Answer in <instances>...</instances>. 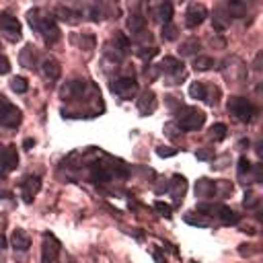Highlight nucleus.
<instances>
[{"label":"nucleus","mask_w":263,"mask_h":263,"mask_svg":"<svg viewBox=\"0 0 263 263\" xmlns=\"http://www.w3.org/2000/svg\"><path fill=\"white\" fill-rule=\"evenodd\" d=\"M233 194V183L231 181H216V196L218 198H226Z\"/></svg>","instance_id":"c85d7f7f"},{"label":"nucleus","mask_w":263,"mask_h":263,"mask_svg":"<svg viewBox=\"0 0 263 263\" xmlns=\"http://www.w3.org/2000/svg\"><path fill=\"white\" fill-rule=\"evenodd\" d=\"M2 163H4V169L6 173L16 169V165H19V154H16V146H6L2 148Z\"/></svg>","instance_id":"f3484780"},{"label":"nucleus","mask_w":263,"mask_h":263,"mask_svg":"<svg viewBox=\"0 0 263 263\" xmlns=\"http://www.w3.org/2000/svg\"><path fill=\"white\" fill-rule=\"evenodd\" d=\"M37 33H41L45 45H56L60 41V29L56 25V19H54V16H49V14H43L41 16Z\"/></svg>","instance_id":"20e7f679"},{"label":"nucleus","mask_w":263,"mask_h":263,"mask_svg":"<svg viewBox=\"0 0 263 263\" xmlns=\"http://www.w3.org/2000/svg\"><path fill=\"white\" fill-rule=\"evenodd\" d=\"M206 16H208L206 6L194 4V6H189V10L185 12V25H187L189 29H196V27H200V25L206 21Z\"/></svg>","instance_id":"9b49d317"},{"label":"nucleus","mask_w":263,"mask_h":263,"mask_svg":"<svg viewBox=\"0 0 263 263\" xmlns=\"http://www.w3.org/2000/svg\"><path fill=\"white\" fill-rule=\"evenodd\" d=\"M60 251H62V245L60 241L45 233L43 235V245H41V263H58L60 261Z\"/></svg>","instance_id":"39448f33"},{"label":"nucleus","mask_w":263,"mask_h":263,"mask_svg":"<svg viewBox=\"0 0 263 263\" xmlns=\"http://www.w3.org/2000/svg\"><path fill=\"white\" fill-rule=\"evenodd\" d=\"M86 86H89V84H86V80H70V82H66V84L62 86L60 95H62V99L72 101V99H78V97L84 93Z\"/></svg>","instance_id":"f8f14e48"},{"label":"nucleus","mask_w":263,"mask_h":263,"mask_svg":"<svg viewBox=\"0 0 263 263\" xmlns=\"http://www.w3.org/2000/svg\"><path fill=\"white\" fill-rule=\"evenodd\" d=\"M56 14L60 16L62 21H66V23H76V21H78V19H76V16H78V12H74L72 8H64V6H58V8H56Z\"/></svg>","instance_id":"4be33fe9"},{"label":"nucleus","mask_w":263,"mask_h":263,"mask_svg":"<svg viewBox=\"0 0 263 263\" xmlns=\"http://www.w3.org/2000/svg\"><path fill=\"white\" fill-rule=\"evenodd\" d=\"M226 132H229V128H226L224 124H214L212 128H210V138H214L216 142H220V140L226 138Z\"/></svg>","instance_id":"bb28decb"},{"label":"nucleus","mask_w":263,"mask_h":263,"mask_svg":"<svg viewBox=\"0 0 263 263\" xmlns=\"http://www.w3.org/2000/svg\"><path fill=\"white\" fill-rule=\"evenodd\" d=\"M111 93H115L121 99H132L138 95V82L134 76H121L111 82Z\"/></svg>","instance_id":"423d86ee"},{"label":"nucleus","mask_w":263,"mask_h":263,"mask_svg":"<svg viewBox=\"0 0 263 263\" xmlns=\"http://www.w3.org/2000/svg\"><path fill=\"white\" fill-rule=\"evenodd\" d=\"M167 191L171 194V198L175 200V204H181L183 198H185V194H187V179L183 177V175H175L173 181L169 183Z\"/></svg>","instance_id":"9d476101"},{"label":"nucleus","mask_w":263,"mask_h":263,"mask_svg":"<svg viewBox=\"0 0 263 263\" xmlns=\"http://www.w3.org/2000/svg\"><path fill=\"white\" fill-rule=\"evenodd\" d=\"M218 216H220L222 224H226V226H235V224H239V222H241V216H239L237 212H233L231 208H226V206H222V208H220Z\"/></svg>","instance_id":"6ab92c4d"},{"label":"nucleus","mask_w":263,"mask_h":263,"mask_svg":"<svg viewBox=\"0 0 263 263\" xmlns=\"http://www.w3.org/2000/svg\"><path fill=\"white\" fill-rule=\"evenodd\" d=\"M23 146H25L27 150H31V148L35 146V140H31V138H27V140H25V142H23Z\"/></svg>","instance_id":"37998d69"},{"label":"nucleus","mask_w":263,"mask_h":263,"mask_svg":"<svg viewBox=\"0 0 263 263\" xmlns=\"http://www.w3.org/2000/svg\"><path fill=\"white\" fill-rule=\"evenodd\" d=\"M196 198L202 200H210V198H216V181H210L206 177L196 181Z\"/></svg>","instance_id":"4468645a"},{"label":"nucleus","mask_w":263,"mask_h":263,"mask_svg":"<svg viewBox=\"0 0 263 263\" xmlns=\"http://www.w3.org/2000/svg\"><path fill=\"white\" fill-rule=\"evenodd\" d=\"M214 64H216L214 58H210V56H198V58L194 60V68H196V70H202V72H204V70H210Z\"/></svg>","instance_id":"393cba45"},{"label":"nucleus","mask_w":263,"mask_h":263,"mask_svg":"<svg viewBox=\"0 0 263 263\" xmlns=\"http://www.w3.org/2000/svg\"><path fill=\"white\" fill-rule=\"evenodd\" d=\"M10 245H12V249H16V251H29V247H31V239H29V235H27L25 231L16 229V231H12Z\"/></svg>","instance_id":"dca6fc26"},{"label":"nucleus","mask_w":263,"mask_h":263,"mask_svg":"<svg viewBox=\"0 0 263 263\" xmlns=\"http://www.w3.org/2000/svg\"><path fill=\"white\" fill-rule=\"evenodd\" d=\"M161 70H163L165 74H171V76H173L169 84H177V80L185 76V74H183V62L177 60V58H171V56H167V58L161 62Z\"/></svg>","instance_id":"0eeeda50"},{"label":"nucleus","mask_w":263,"mask_h":263,"mask_svg":"<svg viewBox=\"0 0 263 263\" xmlns=\"http://www.w3.org/2000/svg\"><path fill=\"white\" fill-rule=\"evenodd\" d=\"M189 97L191 99H198V101H204V99H208V91H206V84L204 82H191V86H189Z\"/></svg>","instance_id":"aec40b11"},{"label":"nucleus","mask_w":263,"mask_h":263,"mask_svg":"<svg viewBox=\"0 0 263 263\" xmlns=\"http://www.w3.org/2000/svg\"><path fill=\"white\" fill-rule=\"evenodd\" d=\"M8 72H10V62L4 56H0V74H8Z\"/></svg>","instance_id":"a19ab883"},{"label":"nucleus","mask_w":263,"mask_h":263,"mask_svg":"<svg viewBox=\"0 0 263 263\" xmlns=\"http://www.w3.org/2000/svg\"><path fill=\"white\" fill-rule=\"evenodd\" d=\"M156 107H159V101H156V95L152 91H144L142 95H140V99H138V111L142 113V115L154 113Z\"/></svg>","instance_id":"ddd939ff"},{"label":"nucleus","mask_w":263,"mask_h":263,"mask_svg":"<svg viewBox=\"0 0 263 263\" xmlns=\"http://www.w3.org/2000/svg\"><path fill=\"white\" fill-rule=\"evenodd\" d=\"M229 21H231V19L224 14V10H222V8H218V10L214 12V27H216L218 31H224L226 27H229Z\"/></svg>","instance_id":"a878e982"},{"label":"nucleus","mask_w":263,"mask_h":263,"mask_svg":"<svg viewBox=\"0 0 263 263\" xmlns=\"http://www.w3.org/2000/svg\"><path fill=\"white\" fill-rule=\"evenodd\" d=\"M198 49H200V41H198V39H189V41H183V43H181L179 54H181V56H194Z\"/></svg>","instance_id":"412c9836"},{"label":"nucleus","mask_w":263,"mask_h":263,"mask_svg":"<svg viewBox=\"0 0 263 263\" xmlns=\"http://www.w3.org/2000/svg\"><path fill=\"white\" fill-rule=\"evenodd\" d=\"M80 47H82V49H93V47H95V37H93L91 33L82 35V39H80Z\"/></svg>","instance_id":"58836bf2"},{"label":"nucleus","mask_w":263,"mask_h":263,"mask_svg":"<svg viewBox=\"0 0 263 263\" xmlns=\"http://www.w3.org/2000/svg\"><path fill=\"white\" fill-rule=\"evenodd\" d=\"M204 124H206V113L204 111H200L196 107H181L179 109V115H177L179 130L194 132V130H200Z\"/></svg>","instance_id":"f257e3e1"},{"label":"nucleus","mask_w":263,"mask_h":263,"mask_svg":"<svg viewBox=\"0 0 263 263\" xmlns=\"http://www.w3.org/2000/svg\"><path fill=\"white\" fill-rule=\"evenodd\" d=\"M196 156H198V161H210L214 156V148H208V146L198 148L196 150Z\"/></svg>","instance_id":"f704fd0d"},{"label":"nucleus","mask_w":263,"mask_h":263,"mask_svg":"<svg viewBox=\"0 0 263 263\" xmlns=\"http://www.w3.org/2000/svg\"><path fill=\"white\" fill-rule=\"evenodd\" d=\"M177 152H179L177 148H171V146H159V148H156V154L163 156V159H169V156H175Z\"/></svg>","instance_id":"4c0bfd02"},{"label":"nucleus","mask_w":263,"mask_h":263,"mask_svg":"<svg viewBox=\"0 0 263 263\" xmlns=\"http://www.w3.org/2000/svg\"><path fill=\"white\" fill-rule=\"evenodd\" d=\"M163 39H165V41L177 39V27L171 25V23H165V25H163Z\"/></svg>","instance_id":"7c9ffc66"},{"label":"nucleus","mask_w":263,"mask_h":263,"mask_svg":"<svg viewBox=\"0 0 263 263\" xmlns=\"http://www.w3.org/2000/svg\"><path fill=\"white\" fill-rule=\"evenodd\" d=\"M159 16H161L163 23H171V19H173V4H171V0H165V2L159 6Z\"/></svg>","instance_id":"b1692460"},{"label":"nucleus","mask_w":263,"mask_h":263,"mask_svg":"<svg viewBox=\"0 0 263 263\" xmlns=\"http://www.w3.org/2000/svg\"><path fill=\"white\" fill-rule=\"evenodd\" d=\"M220 208L222 206H218V204H200L198 206V212H208V216H218Z\"/></svg>","instance_id":"2f4dec72"},{"label":"nucleus","mask_w":263,"mask_h":263,"mask_svg":"<svg viewBox=\"0 0 263 263\" xmlns=\"http://www.w3.org/2000/svg\"><path fill=\"white\" fill-rule=\"evenodd\" d=\"M128 4H130V10L140 12V6H142V0H128Z\"/></svg>","instance_id":"79ce46f5"},{"label":"nucleus","mask_w":263,"mask_h":263,"mask_svg":"<svg viewBox=\"0 0 263 263\" xmlns=\"http://www.w3.org/2000/svg\"><path fill=\"white\" fill-rule=\"evenodd\" d=\"M229 111H231V115H235V119L243 121V124H249V121H253L255 113H257V109L253 107V103L249 99H245V97H231Z\"/></svg>","instance_id":"f03ea898"},{"label":"nucleus","mask_w":263,"mask_h":263,"mask_svg":"<svg viewBox=\"0 0 263 263\" xmlns=\"http://www.w3.org/2000/svg\"><path fill=\"white\" fill-rule=\"evenodd\" d=\"M0 29H2V33H6V37L21 39V23L16 21V16L2 12L0 14Z\"/></svg>","instance_id":"6e6552de"},{"label":"nucleus","mask_w":263,"mask_h":263,"mask_svg":"<svg viewBox=\"0 0 263 263\" xmlns=\"http://www.w3.org/2000/svg\"><path fill=\"white\" fill-rule=\"evenodd\" d=\"M156 54H159V49H156V47H142V49H138V56L142 58V60H152Z\"/></svg>","instance_id":"c9c22d12"},{"label":"nucleus","mask_w":263,"mask_h":263,"mask_svg":"<svg viewBox=\"0 0 263 263\" xmlns=\"http://www.w3.org/2000/svg\"><path fill=\"white\" fill-rule=\"evenodd\" d=\"M6 247V239L2 237V235H0V249H4Z\"/></svg>","instance_id":"c03bdc74"},{"label":"nucleus","mask_w":263,"mask_h":263,"mask_svg":"<svg viewBox=\"0 0 263 263\" xmlns=\"http://www.w3.org/2000/svg\"><path fill=\"white\" fill-rule=\"evenodd\" d=\"M41 72H43V76L49 78V80H58L60 74H62V66L58 64L56 58H45V60L41 62Z\"/></svg>","instance_id":"2eb2a0df"},{"label":"nucleus","mask_w":263,"mask_h":263,"mask_svg":"<svg viewBox=\"0 0 263 263\" xmlns=\"http://www.w3.org/2000/svg\"><path fill=\"white\" fill-rule=\"evenodd\" d=\"M89 14H91V21H95V23L103 19V10H101L97 4H93V6H91V12H89Z\"/></svg>","instance_id":"ea45409f"},{"label":"nucleus","mask_w":263,"mask_h":263,"mask_svg":"<svg viewBox=\"0 0 263 263\" xmlns=\"http://www.w3.org/2000/svg\"><path fill=\"white\" fill-rule=\"evenodd\" d=\"M10 89H12L14 93L23 95V93H27V91H29V82H27L23 76H14V78L10 80Z\"/></svg>","instance_id":"5701e85b"},{"label":"nucleus","mask_w":263,"mask_h":263,"mask_svg":"<svg viewBox=\"0 0 263 263\" xmlns=\"http://www.w3.org/2000/svg\"><path fill=\"white\" fill-rule=\"evenodd\" d=\"M23 121V113L19 107H14V105L0 95V126L4 128H19Z\"/></svg>","instance_id":"7ed1b4c3"},{"label":"nucleus","mask_w":263,"mask_h":263,"mask_svg":"<svg viewBox=\"0 0 263 263\" xmlns=\"http://www.w3.org/2000/svg\"><path fill=\"white\" fill-rule=\"evenodd\" d=\"M128 29L132 31V35H140L146 29V19L140 12H132L128 19Z\"/></svg>","instance_id":"a211bd4d"},{"label":"nucleus","mask_w":263,"mask_h":263,"mask_svg":"<svg viewBox=\"0 0 263 263\" xmlns=\"http://www.w3.org/2000/svg\"><path fill=\"white\" fill-rule=\"evenodd\" d=\"M251 169H253L251 161L247 159V156H241V159H239V167H237L239 177H245V175H247V173H251Z\"/></svg>","instance_id":"c756f323"},{"label":"nucleus","mask_w":263,"mask_h":263,"mask_svg":"<svg viewBox=\"0 0 263 263\" xmlns=\"http://www.w3.org/2000/svg\"><path fill=\"white\" fill-rule=\"evenodd\" d=\"M39 189H41V179L37 177V175H29V177H25L23 181H21V194H23V200H25V204H31L33 202V198L39 194Z\"/></svg>","instance_id":"1a4fd4ad"},{"label":"nucleus","mask_w":263,"mask_h":263,"mask_svg":"<svg viewBox=\"0 0 263 263\" xmlns=\"http://www.w3.org/2000/svg\"><path fill=\"white\" fill-rule=\"evenodd\" d=\"M154 210L159 214H163L165 218H171L173 216V208L169 204H165V202H154Z\"/></svg>","instance_id":"473e14b6"},{"label":"nucleus","mask_w":263,"mask_h":263,"mask_svg":"<svg viewBox=\"0 0 263 263\" xmlns=\"http://www.w3.org/2000/svg\"><path fill=\"white\" fill-rule=\"evenodd\" d=\"M243 206L245 208H257L259 206V198L253 194V191H247V194H245V200H243Z\"/></svg>","instance_id":"72a5a7b5"},{"label":"nucleus","mask_w":263,"mask_h":263,"mask_svg":"<svg viewBox=\"0 0 263 263\" xmlns=\"http://www.w3.org/2000/svg\"><path fill=\"white\" fill-rule=\"evenodd\" d=\"M154 259H156V261H159V263H165V259H163V257H161L159 253H154Z\"/></svg>","instance_id":"a18cd8bd"},{"label":"nucleus","mask_w":263,"mask_h":263,"mask_svg":"<svg viewBox=\"0 0 263 263\" xmlns=\"http://www.w3.org/2000/svg\"><path fill=\"white\" fill-rule=\"evenodd\" d=\"M33 62H35V51L31 45H27L23 51H21V64L25 68H33Z\"/></svg>","instance_id":"cd10ccee"},{"label":"nucleus","mask_w":263,"mask_h":263,"mask_svg":"<svg viewBox=\"0 0 263 263\" xmlns=\"http://www.w3.org/2000/svg\"><path fill=\"white\" fill-rule=\"evenodd\" d=\"M185 222H187V224H191V226H202V229L210 226V222H208L206 218H200V216H198V218H194L191 214H187V216H185Z\"/></svg>","instance_id":"e433bc0d"}]
</instances>
